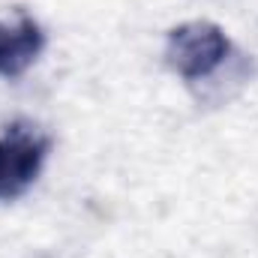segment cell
<instances>
[{"label":"cell","instance_id":"6da1fadb","mask_svg":"<svg viewBox=\"0 0 258 258\" xmlns=\"http://www.w3.org/2000/svg\"><path fill=\"white\" fill-rule=\"evenodd\" d=\"M228 48L231 45L222 27L210 21H186L168 33L165 57L180 78L198 81V78L213 75L222 66V60L228 57Z\"/></svg>","mask_w":258,"mask_h":258},{"label":"cell","instance_id":"7a4b0ae2","mask_svg":"<svg viewBox=\"0 0 258 258\" xmlns=\"http://www.w3.org/2000/svg\"><path fill=\"white\" fill-rule=\"evenodd\" d=\"M48 141L33 126H12L0 135V201L18 198L42 171Z\"/></svg>","mask_w":258,"mask_h":258},{"label":"cell","instance_id":"3957f363","mask_svg":"<svg viewBox=\"0 0 258 258\" xmlns=\"http://www.w3.org/2000/svg\"><path fill=\"white\" fill-rule=\"evenodd\" d=\"M45 36L33 18H18V24H0V75L18 78L39 57Z\"/></svg>","mask_w":258,"mask_h":258}]
</instances>
